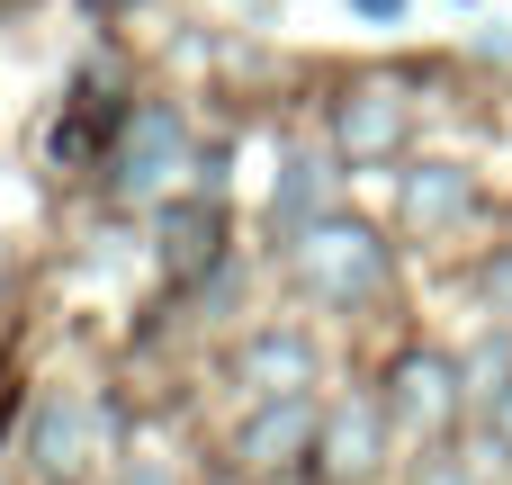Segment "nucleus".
Returning a JSON list of instances; mask_svg holds the SVG:
<instances>
[{"label":"nucleus","mask_w":512,"mask_h":485,"mask_svg":"<svg viewBox=\"0 0 512 485\" xmlns=\"http://www.w3.org/2000/svg\"><path fill=\"white\" fill-rule=\"evenodd\" d=\"M297 279H306L315 297L351 306V297H378V288H387V252H378L369 225H306V243H297Z\"/></svg>","instance_id":"nucleus-1"},{"label":"nucleus","mask_w":512,"mask_h":485,"mask_svg":"<svg viewBox=\"0 0 512 485\" xmlns=\"http://www.w3.org/2000/svg\"><path fill=\"white\" fill-rule=\"evenodd\" d=\"M342 144H351V162L396 153V144H405V90H396V81H360V90L342 99Z\"/></svg>","instance_id":"nucleus-2"},{"label":"nucleus","mask_w":512,"mask_h":485,"mask_svg":"<svg viewBox=\"0 0 512 485\" xmlns=\"http://www.w3.org/2000/svg\"><path fill=\"white\" fill-rule=\"evenodd\" d=\"M171 162H180V117H171V108H144V117H126L108 180H117V189H153Z\"/></svg>","instance_id":"nucleus-3"},{"label":"nucleus","mask_w":512,"mask_h":485,"mask_svg":"<svg viewBox=\"0 0 512 485\" xmlns=\"http://www.w3.org/2000/svg\"><path fill=\"white\" fill-rule=\"evenodd\" d=\"M306 450V396H279V405H261L252 423H243V459L252 468H279V459H297Z\"/></svg>","instance_id":"nucleus-4"},{"label":"nucleus","mask_w":512,"mask_h":485,"mask_svg":"<svg viewBox=\"0 0 512 485\" xmlns=\"http://www.w3.org/2000/svg\"><path fill=\"white\" fill-rule=\"evenodd\" d=\"M243 378H252V387H270V396H297V387L315 378V351H306L297 333H261V342L243 351Z\"/></svg>","instance_id":"nucleus-5"},{"label":"nucleus","mask_w":512,"mask_h":485,"mask_svg":"<svg viewBox=\"0 0 512 485\" xmlns=\"http://www.w3.org/2000/svg\"><path fill=\"white\" fill-rule=\"evenodd\" d=\"M396 414H405L414 432H441V423H450V369H441V360H405V369H396Z\"/></svg>","instance_id":"nucleus-6"},{"label":"nucleus","mask_w":512,"mask_h":485,"mask_svg":"<svg viewBox=\"0 0 512 485\" xmlns=\"http://www.w3.org/2000/svg\"><path fill=\"white\" fill-rule=\"evenodd\" d=\"M459 207H468V180H459L450 162H432V171L405 180V216H414V225H450Z\"/></svg>","instance_id":"nucleus-7"},{"label":"nucleus","mask_w":512,"mask_h":485,"mask_svg":"<svg viewBox=\"0 0 512 485\" xmlns=\"http://www.w3.org/2000/svg\"><path fill=\"white\" fill-rule=\"evenodd\" d=\"M315 198H324V162H288V180H279V198H270V216H288V225H306V216H315Z\"/></svg>","instance_id":"nucleus-8"},{"label":"nucleus","mask_w":512,"mask_h":485,"mask_svg":"<svg viewBox=\"0 0 512 485\" xmlns=\"http://www.w3.org/2000/svg\"><path fill=\"white\" fill-rule=\"evenodd\" d=\"M72 432H81V423H72V405H45V414H36V468H45V477H63V468H72Z\"/></svg>","instance_id":"nucleus-9"},{"label":"nucleus","mask_w":512,"mask_h":485,"mask_svg":"<svg viewBox=\"0 0 512 485\" xmlns=\"http://www.w3.org/2000/svg\"><path fill=\"white\" fill-rule=\"evenodd\" d=\"M369 450H378V423H369V414H351V423L333 432V468H342V477H360V468H369Z\"/></svg>","instance_id":"nucleus-10"},{"label":"nucleus","mask_w":512,"mask_h":485,"mask_svg":"<svg viewBox=\"0 0 512 485\" xmlns=\"http://www.w3.org/2000/svg\"><path fill=\"white\" fill-rule=\"evenodd\" d=\"M360 9H369V18H396V0H360Z\"/></svg>","instance_id":"nucleus-11"},{"label":"nucleus","mask_w":512,"mask_h":485,"mask_svg":"<svg viewBox=\"0 0 512 485\" xmlns=\"http://www.w3.org/2000/svg\"><path fill=\"white\" fill-rule=\"evenodd\" d=\"M90 9H99V18H108V9H135V0H90Z\"/></svg>","instance_id":"nucleus-12"},{"label":"nucleus","mask_w":512,"mask_h":485,"mask_svg":"<svg viewBox=\"0 0 512 485\" xmlns=\"http://www.w3.org/2000/svg\"><path fill=\"white\" fill-rule=\"evenodd\" d=\"M495 288H504V297H512V261H504V270H495Z\"/></svg>","instance_id":"nucleus-13"}]
</instances>
